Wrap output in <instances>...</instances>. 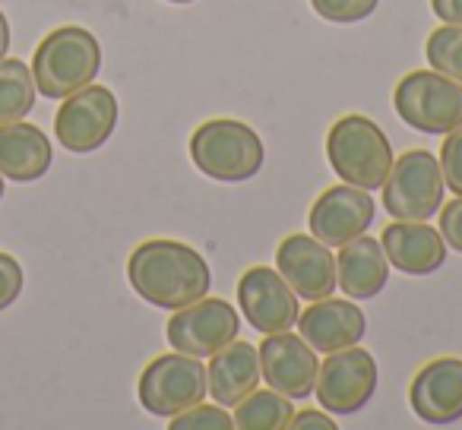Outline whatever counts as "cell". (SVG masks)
<instances>
[{"instance_id":"8","label":"cell","mask_w":462,"mask_h":430,"mask_svg":"<svg viewBox=\"0 0 462 430\" xmlns=\"http://www.w3.org/2000/svg\"><path fill=\"white\" fill-rule=\"evenodd\" d=\"M377 361L367 348L348 345L329 352L317 371L314 396L329 415H358L377 392Z\"/></svg>"},{"instance_id":"1","label":"cell","mask_w":462,"mask_h":430,"mask_svg":"<svg viewBox=\"0 0 462 430\" xmlns=\"http://www.w3.org/2000/svg\"><path fill=\"white\" fill-rule=\"evenodd\" d=\"M130 288L159 310H180L212 288V270L190 244L149 238L127 260Z\"/></svg>"},{"instance_id":"6","label":"cell","mask_w":462,"mask_h":430,"mask_svg":"<svg viewBox=\"0 0 462 430\" xmlns=\"http://www.w3.org/2000/svg\"><path fill=\"white\" fill-rule=\"evenodd\" d=\"M383 206L393 219L428 222L443 206V171L440 159L428 149H409L393 161L390 174L383 180Z\"/></svg>"},{"instance_id":"29","label":"cell","mask_w":462,"mask_h":430,"mask_svg":"<svg viewBox=\"0 0 462 430\" xmlns=\"http://www.w3.org/2000/svg\"><path fill=\"white\" fill-rule=\"evenodd\" d=\"M289 427L291 430H336V421L329 417V411L323 415V411L308 408V411H295Z\"/></svg>"},{"instance_id":"23","label":"cell","mask_w":462,"mask_h":430,"mask_svg":"<svg viewBox=\"0 0 462 430\" xmlns=\"http://www.w3.org/2000/svg\"><path fill=\"white\" fill-rule=\"evenodd\" d=\"M424 58H428L430 70L462 83V26L443 23L440 29H434L424 45Z\"/></svg>"},{"instance_id":"28","label":"cell","mask_w":462,"mask_h":430,"mask_svg":"<svg viewBox=\"0 0 462 430\" xmlns=\"http://www.w3.org/2000/svg\"><path fill=\"white\" fill-rule=\"evenodd\" d=\"M437 215H440V234L447 241V247L462 253V197L443 203Z\"/></svg>"},{"instance_id":"21","label":"cell","mask_w":462,"mask_h":430,"mask_svg":"<svg viewBox=\"0 0 462 430\" xmlns=\"http://www.w3.org/2000/svg\"><path fill=\"white\" fill-rule=\"evenodd\" d=\"M295 415V398L282 396L276 389H254L235 405V427L238 430H285Z\"/></svg>"},{"instance_id":"15","label":"cell","mask_w":462,"mask_h":430,"mask_svg":"<svg viewBox=\"0 0 462 430\" xmlns=\"http://www.w3.org/2000/svg\"><path fill=\"white\" fill-rule=\"evenodd\" d=\"M409 405L424 424H453L462 417V358H434L411 377Z\"/></svg>"},{"instance_id":"30","label":"cell","mask_w":462,"mask_h":430,"mask_svg":"<svg viewBox=\"0 0 462 430\" xmlns=\"http://www.w3.org/2000/svg\"><path fill=\"white\" fill-rule=\"evenodd\" d=\"M430 10L447 26H462V0H430Z\"/></svg>"},{"instance_id":"18","label":"cell","mask_w":462,"mask_h":430,"mask_svg":"<svg viewBox=\"0 0 462 430\" xmlns=\"http://www.w3.org/2000/svg\"><path fill=\"white\" fill-rule=\"evenodd\" d=\"M260 380H263L260 377V352L251 342H241V335L218 348L206 364V392L222 408H235L241 398L257 389Z\"/></svg>"},{"instance_id":"4","label":"cell","mask_w":462,"mask_h":430,"mask_svg":"<svg viewBox=\"0 0 462 430\" xmlns=\"http://www.w3.org/2000/svg\"><path fill=\"white\" fill-rule=\"evenodd\" d=\"M327 159L342 184L361 187L371 193L383 187L396 155H393L390 136L371 117L346 114L329 127Z\"/></svg>"},{"instance_id":"24","label":"cell","mask_w":462,"mask_h":430,"mask_svg":"<svg viewBox=\"0 0 462 430\" xmlns=\"http://www.w3.org/2000/svg\"><path fill=\"white\" fill-rule=\"evenodd\" d=\"M231 427H235V417L222 405L199 402L171 417V430H231Z\"/></svg>"},{"instance_id":"14","label":"cell","mask_w":462,"mask_h":430,"mask_svg":"<svg viewBox=\"0 0 462 430\" xmlns=\"http://www.w3.org/2000/svg\"><path fill=\"white\" fill-rule=\"evenodd\" d=\"M276 270L301 301H323L336 291V257L314 234H289L276 247Z\"/></svg>"},{"instance_id":"5","label":"cell","mask_w":462,"mask_h":430,"mask_svg":"<svg viewBox=\"0 0 462 430\" xmlns=\"http://www.w3.org/2000/svg\"><path fill=\"white\" fill-rule=\"evenodd\" d=\"M393 105L405 127L424 136H447L462 124V83L437 70H411L396 83Z\"/></svg>"},{"instance_id":"10","label":"cell","mask_w":462,"mask_h":430,"mask_svg":"<svg viewBox=\"0 0 462 430\" xmlns=\"http://www.w3.org/2000/svg\"><path fill=\"white\" fill-rule=\"evenodd\" d=\"M117 127V98L108 86H83L64 98L54 117V136L67 152H96Z\"/></svg>"},{"instance_id":"16","label":"cell","mask_w":462,"mask_h":430,"mask_svg":"<svg viewBox=\"0 0 462 430\" xmlns=\"http://www.w3.org/2000/svg\"><path fill=\"white\" fill-rule=\"evenodd\" d=\"M298 335L314 348L317 354L339 352V348L358 345L367 333V320L352 297H323L310 301L308 310L298 314Z\"/></svg>"},{"instance_id":"32","label":"cell","mask_w":462,"mask_h":430,"mask_svg":"<svg viewBox=\"0 0 462 430\" xmlns=\"http://www.w3.org/2000/svg\"><path fill=\"white\" fill-rule=\"evenodd\" d=\"M168 4H178V7H187V4H193V0H168Z\"/></svg>"},{"instance_id":"27","label":"cell","mask_w":462,"mask_h":430,"mask_svg":"<svg viewBox=\"0 0 462 430\" xmlns=\"http://www.w3.org/2000/svg\"><path fill=\"white\" fill-rule=\"evenodd\" d=\"M23 295V266L10 253H0V314Z\"/></svg>"},{"instance_id":"13","label":"cell","mask_w":462,"mask_h":430,"mask_svg":"<svg viewBox=\"0 0 462 430\" xmlns=\"http://www.w3.org/2000/svg\"><path fill=\"white\" fill-rule=\"evenodd\" d=\"M301 297L289 288L279 270L273 266H251L245 276L238 279V307L245 320L251 323L257 333H285L298 323V307Z\"/></svg>"},{"instance_id":"12","label":"cell","mask_w":462,"mask_h":430,"mask_svg":"<svg viewBox=\"0 0 462 430\" xmlns=\"http://www.w3.org/2000/svg\"><path fill=\"white\" fill-rule=\"evenodd\" d=\"M260 377L270 389L282 392L289 398H310L317 386V371L320 358L317 352L295 335L291 329L285 333H270L260 342Z\"/></svg>"},{"instance_id":"9","label":"cell","mask_w":462,"mask_h":430,"mask_svg":"<svg viewBox=\"0 0 462 430\" xmlns=\"http://www.w3.org/2000/svg\"><path fill=\"white\" fill-rule=\"evenodd\" d=\"M168 345L190 358H212L218 348L241 335V316L225 297H199L180 310H171L168 320Z\"/></svg>"},{"instance_id":"19","label":"cell","mask_w":462,"mask_h":430,"mask_svg":"<svg viewBox=\"0 0 462 430\" xmlns=\"http://www.w3.org/2000/svg\"><path fill=\"white\" fill-rule=\"evenodd\" d=\"M390 282V260H386L380 238L358 234L339 247L336 257V288L352 301H371Z\"/></svg>"},{"instance_id":"17","label":"cell","mask_w":462,"mask_h":430,"mask_svg":"<svg viewBox=\"0 0 462 430\" xmlns=\"http://www.w3.org/2000/svg\"><path fill=\"white\" fill-rule=\"evenodd\" d=\"M380 247L393 270L405 276H430L447 263V241L428 222L393 219L380 234Z\"/></svg>"},{"instance_id":"25","label":"cell","mask_w":462,"mask_h":430,"mask_svg":"<svg viewBox=\"0 0 462 430\" xmlns=\"http://www.w3.org/2000/svg\"><path fill=\"white\" fill-rule=\"evenodd\" d=\"M377 4L380 0H310V7L320 20L339 23V26L367 20L377 10Z\"/></svg>"},{"instance_id":"33","label":"cell","mask_w":462,"mask_h":430,"mask_svg":"<svg viewBox=\"0 0 462 430\" xmlns=\"http://www.w3.org/2000/svg\"><path fill=\"white\" fill-rule=\"evenodd\" d=\"M4 190H7V187H4V174H0V199H4Z\"/></svg>"},{"instance_id":"26","label":"cell","mask_w":462,"mask_h":430,"mask_svg":"<svg viewBox=\"0 0 462 430\" xmlns=\"http://www.w3.org/2000/svg\"><path fill=\"white\" fill-rule=\"evenodd\" d=\"M440 171H443V184H447V190H453L456 197H462V124L443 136Z\"/></svg>"},{"instance_id":"11","label":"cell","mask_w":462,"mask_h":430,"mask_svg":"<svg viewBox=\"0 0 462 430\" xmlns=\"http://www.w3.org/2000/svg\"><path fill=\"white\" fill-rule=\"evenodd\" d=\"M374 219H377V203L371 193L352 184L327 187L308 212L310 234L327 247H342L358 234H367Z\"/></svg>"},{"instance_id":"31","label":"cell","mask_w":462,"mask_h":430,"mask_svg":"<svg viewBox=\"0 0 462 430\" xmlns=\"http://www.w3.org/2000/svg\"><path fill=\"white\" fill-rule=\"evenodd\" d=\"M7 51H10V23L4 16V10H0V60L7 58Z\"/></svg>"},{"instance_id":"20","label":"cell","mask_w":462,"mask_h":430,"mask_svg":"<svg viewBox=\"0 0 462 430\" xmlns=\"http://www.w3.org/2000/svg\"><path fill=\"white\" fill-rule=\"evenodd\" d=\"M54 161L51 140L35 124H0V174L16 184H32L45 178Z\"/></svg>"},{"instance_id":"7","label":"cell","mask_w":462,"mask_h":430,"mask_svg":"<svg viewBox=\"0 0 462 430\" xmlns=\"http://www.w3.org/2000/svg\"><path fill=\"white\" fill-rule=\"evenodd\" d=\"M206 396H209L206 392V364L180 352L152 358L143 367L140 383H136V398L143 408L155 417H168V421L199 405Z\"/></svg>"},{"instance_id":"3","label":"cell","mask_w":462,"mask_h":430,"mask_svg":"<svg viewBox=\"0 0 462 430\" xmlns=\"http://www.w3.org/2000/svg\"><path fill=\"white\" fill-rule=\"evenodd\" d=\"M190 159L199 174L218 180V184H245L257 178L266 161V146L257 130L245 121L216 117L193 130Z\"/></svg>"},{"instance_id":"22","label":"cell","mask_w":462,"mask_h":430,"mask_svg":"<svg viewBox=\"0 0 462 430\" xmlns=\"http://www.w3.org/2000/svg\"><path fill=\"white\" fill-rule=\"evenodd\" d=\"M35 77L26 60H0V124L23 121L35 108Z\"/></svg>"},{"instance_id":"2","label":"cell","mask_w":462,"mask_h":430,"mask_svg":"<svg viewBox=\"0 0 462 430\" xmlns=\"http://www.w3.org/2000/svg\"><path fill=\"white\" fill-rule=\"evenodd\" d=\"M102 70V45L83 26H60L39 41L32 58L35 89L45 98H67L96 83Z\"/></svg>"}]
</instances>
